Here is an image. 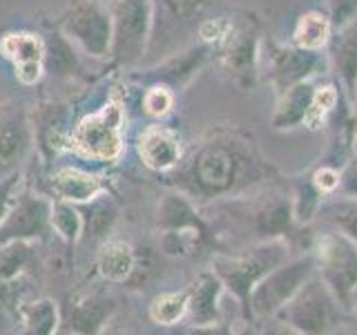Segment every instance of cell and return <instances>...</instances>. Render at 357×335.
<instances>
[{"label":"cell","mask_w":357,"mask_h":335,"mask_svg":"<svg viewBox=\"0 0 357 335\" xmlns=\"http://www.w3.org/2000/svg\"><path fill=\"white\" fill-rule=\"evenodd\" d=\"M248 168H266L252 137L243 132H221L199 148L192 161V177L208 195L228 193Z\"/></svg>","instance_id":"obj_1"},{"label":"cell","mask_w":357,"mask_h":335,"mask_svg":"<svg viewBox=\"0 0 357 335\" xmlns=\"http://www.w3.org/2000/svg\"><path fill=\"white\" fill-rule=\"evenodd\" d=\"M261 22L248 11H241L237 18H230L228 34L217 43L221 70L243 92L257 85L261 65Z\"/></svg>","instance_id":"obj_2"},{"label":"cell","mask_w":357,"mask_h":335,"mask_svg":"<svg viewBox=\"0 0 357 335\" xmlns=\"http://www.w3.org/2000/svg\"><path fill=\"white\" fill-rule=\"evenodd\" d=\"M282 320L297 335H331L337 327V299L321 279H308L279 308Z\"/></svg>","instance_id":"obj_3"},{"label":"cell","mask_w":357,"mask_h":335,"mask_svg":"<svg viewBox=\"0 0 357 335\" xmlns=\"http://www.w3.org/2000/svg\"><path fill=\"white\" fill-rule=\"evenodd\" d=\"M261 61L277 96L299 83L312 81L319 72H324V65H326L319 52H306L295 45L284 47V45L266 40L261 43Z\"/></svg>","instance_id":"obj_4"},{"label":"cell","mask_w":357,"mask_h":335,"mask_svg":"<svg viewBox=\"0 0 357 335\" xmlns=\"http://www.w3.org/2000/svg\"><path fill=\"white\" fill-rule=\"evenodd\" d=\"M76 150L96 161H114L123 150V107L109 103L74 132Z\"/></svg>","instance_id":"obj_5"},{"label":"cell","mask_w":357,"mask_h":335,"mask_svg":"<svg viewBox=\"0 0 357 335\" xmlns=\"http://www.w3.org/2000/svg\"><path fill=\"white\" fill-rule=\"evenodd\" d=\"M317 266L335 297L357 288V246L346 234H324L317 241Z\"/></svg>","instance_id":"obj_6"},{"label":"cell","mask_w":357,"mask_h":335,"mask_svg":"<svg viewBox=\"0 0 357 335\" xmlns=\"http://www.w3.org/2000/svg\"><path fill=\"white\" fill-rule=\"evenodd\" d=\"M312 268H315V262L312 260H301L290 266L277 268L273 275L261 279V282L257 284V288L252 290V295H250L252 308L259 313V315L277 313L301 286L308 282Z\"/></svg>","instance_id":"obj_7"},{"label":"cell","mask_w":357,"mask_h":335,"mask_svg":"<svg viewBox=\"0 0 357 335\" xmlns=\"http://www.w3.org/2000/svg\"><path fill=\"white\" fill-rule=\"evenodd\" d=\"M282 255L284 244L271 241L266 248L248 257H239V260H223L221 257V260L215 262V271L221 282H226L234 293L245 299L250 297V286L271 271V266H277L282 262Z\"/></svg>","instance_id":"obj_8"},{"label":"cell","mask_w":357,"mask_h":335,"mask_svg":"<svg viewBox=\"0 0 357 335\" xmlns=\"http://www.w3.org/2000/svg\"><path fill=\"white\" fill-rule=\"evenodd\" d=\"M328 65L340 81L344 94L353 100L357 92V18L335 29L328 43Z\"/></svg>","instance_id":"obj_9"},{"label":"cell","mask_w":357,"mask_h":335,"mask_svg":"<svg viewBox=\"0 0 357 335\" xmlns=\"http://www.w3.org/2000/svg\"><path fill=\"white\" fill-rule=\"evenodd\" d=\"M47 215H52L50 206L43 199H22L18 201L16 210L7 217V221L0 226V244L9 239L22 237H36L45 232L47 226Z\"/></svg>","instance_id":"obj_10"},{"label":"cell","mask_w":357,"mask_h":335,"mask_svg":"<svg viewBox=\"0 0 357 335\" xmlns=\"http://www.w3.org/2000/svg\"><path fill=\"white\" fill-rule=\"evenodd\" d=\"M139 152L143 163L152 170H170L181 159V143L172 130L154 126L141 137Z\"/></svg>","instance_id":"obj_11"},{"label":"cell","mask_w":357,"mask_h":335,"mask_svg":"<svg viewBox=\"0 0 357 335\" xmlns=\"http://www.w3.org/2000/svg\"><path fill=\"white\" fill-rule=\"evenodd\" d=\"M317 85L312 81H304L295 87L286 89L284 94L277 96V107L271 117V126L275 130H293L304 126L310 100L315 96Z\"/></svg>","instance_id":"obj_12"},{"label":"cell","mask_w":357,"mask_h":335,"mask_svg":"<svg viewBox=\"0 0 357 335\" xmlns=\"http://www.w3.org/2000/svg\"><path fill=\"white\" fill-rule=\"evenodd\" d=\"M114 311V302L107 295H83L78 297L70 308V329L76 335H96L98 329L109 320Z\"/></svg>","instance_id":"obj_13"},{"label":"cell","mask_w":357,"mask_h":335,"mask_svg":"<svg viewBox=\"0 0 357 335\" xmlns=\"http://www.w3.org/2000/svg\"><path fill=\"white\" fill-rule=\"evenodd\" d=\"M333 36V22L328 14H321V11H304L293 29V45L299 50L306 52H321L324 47H328Z\"/></svg>","instance_id":"obj_14"},{"label":"cell","mask_w":357,"mask_h":335,"mask_svg":"<svg viewBox=\"0 0 357 335\" xmlns=\"http://www.w3.org/2000/svg\"><path fill=\"white\" fill-rule=\"evenodd\" d=\"M3 50L7 56L16 61L18 76L22 83H33L40 76V59H43V45L36 36L29 34H18V36H9L3 43Z\"/></svg>","instance_id":"obj_15"},{"label":"cell","mask_w":357,"mask_h":335,"mask_svg":"<svg viewBox=\"0 0 357 335\" xmlns=\"http://www.w3.org/2000/svg\"><path fill=\"white\" fill-rule=\"evenodd\" d=\"M219 277L215 275H201L192 290L188 293V308L192 313V320L197 324H212L217 320V299H219Z\"/></svg>","instance_id":"obj_16"},{"label":"cell","mask_w":357,"mask_h":335,"mask_svg":"<svg viewBox=\"0 0 357 335\" xmlns=\"http://www.w3.org/2000/svg\"><path fill=\"white\" fill-rule=\"evenodd\" d=\"M98 271L109 282H126L134 271V253L123 241H107L98 253Z\"/></svg>","instance_id":"obj_17"},{"label":"cell","mask_w":357,"mask_h":335,"mask_svg":"<svg viewBox=\"0 0 357 335\" xmlns=\"http://www.w3.org/2000/svg\"><path fill=\"white\" fill-rule=\"evenodd\" d=\"M100 181L96 177L81 170H61L54 177V190L63 199L70 201H87L100 193Z\"/></svg>","instance_id":"obj_18"},{"label":"cell","mask_w":357,"mask_h":335,"mask_svg":"<svg viewBox=\"0 0 357 335\" xmlns=\"http://www.w3.org/2000/svg\"><path fill=\"white\" fill-rule=\"evenodd\" d=\"M20 315H22V324H25L22 335H54L56 324H59V313H56L54 302L50 299L22 304Z\"/></svg>","instance_id":"obj_19"},{"label":"cell","mask_w":357,"mask_h":335,"mask_svg":"<svg viewBox=\"0 0 357 335\" xmlns=\"http://www.w3.org/2000/svg\"><path fill=\"white\" fill-rule=\"evenodd\" d=\"M344 92H340L337 85H317L315 89V96L310 100V107H308V114L304 126L308 130H321L324 126L328 123V117L333 114V110L337 107L340 98Z\"/></svg>","instance_id":"obj_20"},{"label":"cell","mask_w":357,"mask_h":335,"mask_svg":"<svg viewBox=\"0 0 357 335\" xmlns=\"http://www.w3.org/2000/svg\"><path fill=\"white\" fill-rule=\"evenodd\" d=\"M188 311V295L185 293H163L156 295L150 304V318L156 324H176Z\"/></svg>","instance_id":"obj_21"},{"label":"cell","mask_w":357,"mask_h":335,"mask_svg":"<svg viewBox=\"0 0 357 335\" xmlns=\"http://www.w3.org/2000/svg\"><path fill=\"white\" fill-rule=\"evenodd\" d=\"M326 215L331 217V221L335 223V226H337L340 230H344L342 234L357 241V199L328 204Z\"/></svg>","instance_id":"obj_22"},{"label":"cell","mask_w":357,"mask_h":335,"mask_svg":"<svg viewBox=\"0 0 357 335\" xmlns=\"http://www.w3.org/2000/svg\"><path fill=\"white\" fill-rule=\"evenodd\" d=\"M52 226L59 230L67 241H74L78 234H81V217L78 212L72 210L70 206L65 204H56L52 208Z\"/></svg>","instance_id":"obj_23"},{"label":"cell","mask_w":357,"mask_h":335,"mask_svg":"<svg viewBox=\"0 0 357 335\" xmlns=\"http://www.w3.org/2000/svg\"><path fill=\"white\" fill-rule=\"evenodd\" d=\"M165 3V9L170 11V16L181 20V22H188L192 20L195 16H201L204 11L215 3V0H163Z\"/></svg>","instance_id":"obj_24"},{"label":"cell","mask_w":357,"mask_h":335,"mask_svg":"<svg viewBox=\"0 0 357 335\" xmlns=\"http://www.w3.org/2000/svg\"><path fill=\"white\" fill-rule=\"evenodd\" d=\"M16 295L18 290L11 282H0V333H3L11 318H22L20 306H16Z\"/></svg>","instance_id":"obj_25"},{"label":"cell","mask_w":357,"mask_h":335,"mask_svg":"<svg viewBox=\"0 0 357 335\" xmlns=\"http://www.w3.org/2000/svg\"><path fill=\"white\" fill-rule=\"evenodd\" d=\"M328 18L333 29H340L357 18V0H328Z\"/></svg>","instance_id":"obj_26"},{"label":"cell","mask_w":357,"mask_h":335,"mask_svg":"<svg viewBox=\"0 0 357 335\" xmlns=\"http://www.w3.org/2000/svg\"><path fill=\"white\" fill-rule=\"evenodd\" d=\"M310 181L315 184V188L319 190L321 195H328V193H335V190L340 188L342 174H340L337 168H333L328 163H321L319 170H315V174L310 177Z\"/></svg>","instance_id":"obj_27"},{"label":"cell","mask_w":357,"mask_h":335,"mask_svg":"<svg viewBox=\"0 0 357 335\" xmlns=\"http://www.w3.org/2000/svg\"><path fill=\"white\" fill-rule=\"evenodd\" d=\"M172 107V94L167 92L165 87H152L148 94H145V110L150 112L152 117H163L167 114Z\"/></svg>","instance_id":"obj_28"},{"label":"cell","mask_w":357,"mask_h":335,"mask_svg":"<svg viewBox=\"0 0 357 335\" xmlns=\"http://www.w3.org/2000/svg\"><path fill=\"white\" fill-rule=\"evenodd\" d=\"M351 105H353V123H355V137H353V152L357 154V92L351 100Z\"/></svg>","instance_id":"obj_29"}]
</instances>
